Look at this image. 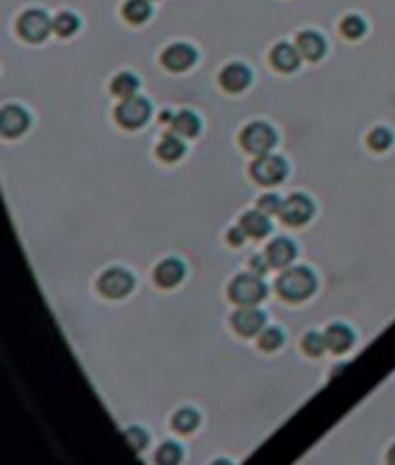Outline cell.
Here are the masks:
<instances>
[{"instance_id": "obj_25", "label": "cell", "mask_w": 395, "mask_h": 465, "mask_svg": "<svg viewBox=\"0 0 395 465\" xmlns=\"http://www.w3.org/2000/svg\"><path fill=\"white\" fill-rule=\"evenodd\" d=\"M52 26H54V31L60 37H72L79 29L81 22H79V17L74 12L64 10V12H60L58 16L52 19Z\"/></svg>"}, {"instance_id": "obj_18", "label": "cell", "mask_w": 395, "mask_h": 465, "mask_svg": "<svg viewBox=\"0 0 395 465\" xmlns=\"http://www.w3.org/2000/svg\"><path fill=\"white\" fill-rule=\"evenodd\" d=\"M239 226L243 228V232L247 234L249 238H255V240L264 238L272 230V222H270L268 215H264L258 209L257 211H249V213H245V215L241 216Z\"/></svg>"}, {"instance_id": "obj_33", "label": "cell", "mask_w": 395, "mask_h": 465, "mask_svg": "<svg viewBox=\"0 0 395 465\" xmlns=\"http://www.w3.org/2000/svg\"><path fill=\"white\" fill-rule=\"evenodd\" d=\"M245 238H247V234L243 232V228H241V226H235V228H232V230L228 232V241H230L232 245H235V247L241 245Z\"/></svg>"}, {"instance_id": "obj_26", "label": "cell", "mask_w": 395, "mask_h": 465, "mask_svg": "<svg viewBox=\"0 0 395 465\" xmlns=\"http://www.w3.org/2000/svg\"><path fill=\"white\" fill-rule=\"evenodd\" d=\"M284 344V332L278 327H264L262 332L258 334V345L267 352H274L280 345Z\"/></svg>"}, {"instance_id": "obj_5", "label": "cell", "mask_w": 395, "mask_h": 465, "mask_svg": "<svg viewBox=\"0 0 395 465\" xmlns=\"http://www.w3.org/2000/svg\"><path fill=\"white\" fill-rule=\"evenodd\" d=\"M153 113V106L146 101L145 97L133 95L128 99H121V103L116 106V122L121 128L126 129H137L145 126Z\"/></svg>"}, {"instance_id": "obj_22", "label": "cell", "mask_w": 395, "mask_h": 465, "mask_svg": "<svg viewBox=\"0 0 395 465\" xmlns=\"http://www.w3.org/2000/svg\"><path fill=\"white\" fill-rule=\"evenodd\" d=\"M139 78L131 72H120L116 78L112 79L110 91L112 95L120 97V99H128V97L137 95L139 91Z\"/></svg>"}, {"instance_id": "obj_19", "label": "cell", "mask_w": 395, "mask_h": 465, "mask_svg": "<svg viewBox=\"0 0 395 465\" xmlns=\"http://www.w3.org/2000/svg\"><path fill=\"white\" fill-rule=\"evenodd\" d=\"M201 126H203L201 118L193 111H180L178 114H174L172 128L181 138H195L201 131Z\"/></svg>"}, {"instance_id": "obj_12", "label": "cell", "mask_w": 395, "mask_h": 465, "mask_svg": "<svg viewBox=\"0 0 395 465\" xmlns=\"http://www.w3.org/2000/svg\"><path fill=\"white\" fill-rule=\"evenodd\" d=\"M220 85L228 93H241L251 85L253 81V72L241 62H232L220 72Z\"/></svg>"}, {"instance_id": "obj_32", "label": "cell", "mask_w": 395, "mask_h": 465, "mask_svg": "<svg viewBox=\"0 0 395 465\" xmlns=\"http://www.w3.org/2000/svg\"><path fill=\"white\" fill-rule=\"evenodd\" d=\"M251 268H253V272H257V275H267V270L270 268V263H268L267 255L262 257V255H255V257L251 259Z\"/></svg>"}, {"instance_id": "obj_10", "label": "cell", "mask_w": 395, "mask_h": 465, "mask_svg": "<svg viewBox=\"0 0 395 465\" xmlns=\"http://www.w3.org/2000/svg\"><path fill=\"white\" fill-rule=\"evenodd\" d=\"M232 327L241 336H255L260 334L267 327V313L255 309L253 305H245L232 315Z\"/></svg>"}, {"instance_id": "obj_31", "label": "cell", "mask_w": 395, "mask_h": 465, "mask_svg": "<svg viewBox=\"0 0 395 465\" xmlns=\"http://www.w3.org/2000/svg\"><path fill=\"white\" fill-rule=\"evenodd\" d=\"M282 199L280 195H276V193H267V195H262V197L258 199V211H262L264 215H280V211H282Z\"/></svg>"}, {"instance_id": "obj_13", "label": "cell", "mask_w": 395, "mask_h": 465, "mask_svg": "<svg viewBox=\"0 0 395 465\" xmlns=\"http://www.w3.org/2000/svg\"><path fill=\"white\" fill-rule=\"evenodd\" d=\"M295 47L299 49L301 56L305 60L309 62H317L320 60L324 54H326V39L322 35L314 31V29H307V31H301L297 35V41H295Z\"/></svg>"}, {"instance_id": "obj_17", "label": "cell", "mask_w": 395, "mask_h": 465, "mask_svg": "<svg viewBox=\"0 0 395 465\" xmlns=\"http://www.w3.org/2000/svg\"><path fill=\"white\" fill-rule=\"evenodd\" d=\"M324 336H326L328 350H332L334 353L347 352L355 344V332L344 323H334L332 327H328Z\"/></svg>"}, {"instance_id": "obj_6", "label": "cell", "mask_w": 395, "mask_h": 465, "mask_svg": "<svg viewBox=\"0 0 395 465\" xmlns=\"http://www.w3.org/2000/svg\"><path fill=\"white\" fill-rule=\"evenodd\" d=\"M289 166L285 163L284 156L272 155V153H264L258 155L253 164H251V176L253 180L262 183V186H274L280 183L287 176Z\"/></svg>"}, {"instance_id": "obj_8", "label": "cell", "mask_w": 395, "mask_h": 465, "mask_svg": "<svg viewBox=\"0 0 395 465\" xmlns=\"http://www.w3.org/2000/svg\"><path fill=\"white\" fill-rule=\"evenodd\" d=\"M312 215H314V203L305 193H292L282 203V211H280L282 220L289 226L307 225Z\"/></svg>"}, {"instance_id": "obj_3", "label": "cell", "mask_w": 395, "mask_h": 465, "mask_svg": "<svg viewBox=\"0 0 395 465\" xmlns=\"http://www.w3.org/2000/svg\"><path fill=\"white\" fill-rule=\"evenodd\" d=\"M241 147L251 155H264L270 153L278 143V133L268 122H251L241 131Z\"/></svg>"}, {"instance_id": "obj_23", "label": "cell", "mask_w": 395, "mask_h": 465, "mask_svg": "<svg viewBox=\"0 0 395 465\" xmlns=\"http://www.w3.org/2000/svg\"><path fill=\"white\" fill-rule=\"evenodd\" d=\"M199 423H201V415H199V411H195L193 407H181V409H178V411L174 414L172 419L174 429L183 432V434L195 431L199 427Z\"/></svg>"}, {"instance_id": "obj_11", "label": "cell", "mask_w": 395, "mask_h": 465, "mask_svg": "<svg viewBox=\"0 0 395 465\" xmlns=\"http://www.w3.org/2000/svg\"><path fill=\"white\" fill-rule=\"evenodd\" d=\"M31 124V116L24 106L19 104H8L0 113V131L6 138H17L22 136Z\"/></svg>"}, {"instance_id": "obj_15", "label": "cell", "mask_w": 395, "mask_h": 465, "mask_svg": "<svg viewBox=\"0 0 395 465\" xmlns=\"http://www.w3.org/2000/svg\"><path fill=\"white\" fill-rule=\"evenodd\" d=\"M301 52L299 49L292 43H278L270 51V62L278 72H284V74H292L299 68L301 64Z\"/></svg>"}, {"instance_id": "obj_27", "label": "cell", "mask_w": 395, "mask_h": 465, "mask_svg": "<svg viewBox=\"0 0 395 465\" xmlns=\"http://www.w3.org/2000/svg\"><path fill=\"white\" fill-rule=\"evenodd\" d=\"M155 457L158 464L164 465L180 464L181 457H183V450H181V446L178 442H172V440H170V442H164L162 446L158 448Z\"/></svg>"}, {"instance_id": "obj_30", "label": "cell", "mask_w": 395, "mask_h": 465, "mask_svg": "<svg viewBox=\"0 0 395 465\" xmlns=\"http://www.w3.org/2000/svg\"><path fill=\"white\" fill-rule=\"evenodd\" d=\"M124 437L128 440V444L133 448V452H143L149 444V434L141 427H128L124 431Z\"/></svg>"}, {"instance_id": "obj_1", "label": "cell", "mask_w": 395, "mask_h": 465, "mask_svg": "<svg viewBox=\"0 0 395 465\" xmlns=\"http://www.w3.org/2000/svg\"><path fill=\"white\" fill-rule=\"evenodd\" d=\"M276 290L285 302H303L317 290V275L309 267H292L276 280Z\"/></svg>"}, {"instance_id": "obj_20", "label": "cell", "mask_w": 395, "mask_h": 465, "mask_svg": "<svg viewBox=\"0 0 395 465\" xmlns=\"http://www.w3.org/2000/svg\"><path fill=\"white\" fill-rule=\"evenodd\" d=\"M121 14L133 26H141L153 14L151 0H126V4L121 6Z\"/></svg>"}, {"instance_id": "obj_28", "label": "cell", "mask_w": 395, "mask_h": 465, "mask_svg": "<svg viewBox=\"0 0 395 465\" xmlns=\"http://www.w3.org/2000/svg\"><path fill=\"white\" fill-rule=\"evenodd\" d=\"M326 348H328L326 336L320 334V332H307V334L303 336V350H305V353L312 355V357L322 355V352H324Z\"/></svg>"}, {"instance_id": "obj_7", "label": "cell", "mask_w": 395, "mask_h": 465, "mask_svg": "<svg viewBox=\"0 0 395 465\" xmlns=\"http://www.w3.org/2000/svg\"><path fill=\"white\" fill-rule=\"evenodd\" d=\"M133 286H135L133 275L129 270H126V268L120 267L108 268L99 278V290H101V293L106 295V297H112V300L126 297L133 290Z\"/></svg>"}, {"instance_id": "obj_4", "label": "cell", "mask_w": 395, "mask_h": 465, "mask_svg": "<svg viewBox=\"0 0 395 465\" xmlns=\"http://www.w3.org/2000/svg\"><path fill=\"white\" fill-rule=\"evenodd\" d=\"M54 31L51 16L41 8L26 10L17 19V33L27 43H43Z\"/></svg>"}, {"instance_id": "obj_16", "label": "cell", "mask_w": 395, "mask_h": 465, "mask_svg": "<svg viewBox=\"0 0 395 465\" xmlns=\"http://www.w3.org/2000/svg\"><path fill=\"white\" fill-rule=\"evenodd\" d=\"M183 276H185V265L176 257L164 259L162 263H158V267L155 268V282L160 288L178 286L183 280Z\"/></svg>"}, {"instance_id": "obj_2", "label": "cell", "mask_w": 395, "mask_h": 465, "mask_svg": "<svg viewBox=\"0 0 395 465\" xmlns=\"http://www.w3.org/2000/svg\"><path fill=\"white\" fill-rule=\"evenodd\" d=\"M230 300L241 307L245 305H257L268 295V286L262 280V276L257 272H241L232 280L228 288Z\"/></svg>"}, {"instance_id": "obj_24", "label": "cell", "mask_w": 395, "mask_h": 465, "mask_svg": "<svg viewBox=\"0 0 395 465\" xmlns=\"http://www.w3.org/2000/svg\"><path fill=\"white\" fill-rule=\"evenodd\" d=\"M339 31L344 33L345 39L357 41V39H361L362 35L367 33V22L359 14H349V16H345L342 19Z\"/></svg>"}, {"instance_id": "obj_35", "label": "cell", "mask_w": 395, "mask_h": 465, "mask_svg": "<svg viewBox=\"0 0 395 465\" xmlns=\"http://www.w3.org/2000/svg\"><path fill=\"white\" fill-rule=\"evenodd\" d=\"M345 365H337V367H335L334 369V375H337V373H342V369H344Z\"/></svg>"}, {"instance_id": "obj_29", "label": "cell", "mask_w": 395, "mask_h": 465, "mask_svg": "<svg viewBox=\"0 0 395 465\" xmlns=\"http://www.w3.org/2000/svg\"><path fill=\"white\" fill-rule=\"evenodd\" d=\"M394 143V133L387 128H376L369 133V145L374 151H386Z\"/></svg>"}, {"instance_id": "obj_14", "label": "cell", "mask_w": 395, "mask_h": 465, "mask_svg": "<svg viewBox=\"0 0 395 465\" xmlns=\"http://www.w3.org/2000/svg\"><path fill=\"white\" fill-rule=\"evenodd\" d=\"M297 257V245L289 238H276L268 243L267 259L270 267L285 268Z\"/></svg>"}, {"instance_id": "obj_34", "label": "cell", "mask_w": 395, "mask_h": 465, "mask_svg": "<svg viewBox=\"0 0 395 465\" xmlns=\"http://www.w3.org/2000/svg\"><path fill=\"white\" fill-rule=\"evenodd\" d=\"M387 462H389V464H395V444L392 446V450H389V454H387Z\"/></svg>"}, {"instance_id": "obj_21", "label": "cell", "mask_w": 395, "mask_h": 465, "mask_svg": "<svg viewBox=\"0 0 395 465\" xmlns=\"http://www.w3.org/2000/svg\"><path fill=\"white\" fill-rule=\"evenodd\" d=\"M156 155L160 156L164 163H176L185 155V143L178 136H164L160 143L156 147Z\"/></svg>"}, {"instance_id": "obj_9", "label": "cell", "mask_w": 395, "mask_h": 465, "mask_svg": "<svg viewBox=\"0 0 395 465\" xmlns=\"http://www.w3.org/2000/svg\"><path fill=\"white\" fill-rule=\"evenodd\" d=\"M199 54L197 49L190 43H174L168 49H164L162 56V66L170 72H185L191 66H195Z\"/></svg>"}]
</instances>
